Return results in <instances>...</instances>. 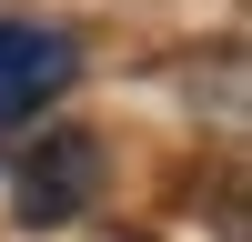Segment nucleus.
I'll list each match as a JSON object with an SVG mask.
<instances>
[{"instance_id": "obj_1", "label": "nucleus", "mask_w": 252, "mask_h": 242, "mask_svg": "<svg viewBox=\"0 0 252 242\" xmlns=\"http://www.w3.org/2000/svg\"><path fill=\"white\" fill-rule=\"evenodd\" d=\"M31 131V121H20ZM101 131H81V121H51V131H31L10 151V202H20V222L31 232H61V222H81L101 202Z\"/></svg>"}, {"instance_id": "obj_2", "label": "nucleus", "mask_w": 252, "mask_h": 242, "mask_svg": "<svg viewBox=\"0 0 252 242\" xmlns=\"http://www.w3.org/2000/svg\"><path fill=\"white\" fill-rule=\"evenodd\" d=\"M71 81H81V40L71 30H51V20H0V131L40 121Z\"/></svg>"}]
</instances>
